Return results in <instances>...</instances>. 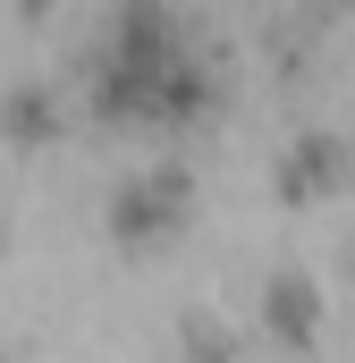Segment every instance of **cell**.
<instances>
[{"label": "cell", "mask_w": 355, "mask_h": 363, "mask_svg": "<svg viewBox=\"0 0 355 363\" xmlns=\"http://www.w3.org/2000/svg\"><path fill=\"white\" fill-rule=\"evenodd\" d=\"M178 203H186V178H153V186H136V194H127V211H119V237H144L153 220H170Z\"/></svg>", "instance_id": "6da1fadb"}, {"label": "cell", "mask_w": 355, "mask_h": 363, "mask_svg": "<svg viewBox=\"0 0 355 363\" xmlns=\"http://www.w3.org/2000/svg\"><path fill=\"white\" fill-rule=\"evenodd\" d=\"M271 321H279L288 338H313V296H305L296 279H279V287H271Z\"/></svg>", "instance_id": "7a4b0ae2"}]
</instances>
